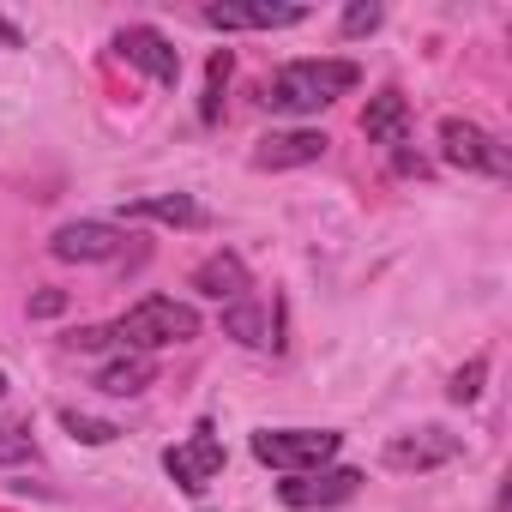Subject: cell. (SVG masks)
Wrapping results in <instances>:
<instances>
[{
	"label": "cell",
	"mask_w": 512,
	"mask_h": 512,
	"mask_svg": "<svg viewBox=\"0 0 512 512\" xmlns=\"http://www.w3.org/2000/svg\"><path fill=\"white\" fill-rule=\"evenodd\" d=\"M356 85H362V67H356V61H290V67L272 79L266 103L284 109V115H314V109H326L332 97H344V91H356Z\"/></svg>",
	"instance_id": "cell-1"
},
{
	"label": "cell",
	"mask_w": 512,
	"mask_h": 512,
	"mask_svg": "<svg viewBox=\"0 0 512 512\" xmlns=\"http://www.w3.org/2000/svg\"><path fill=\"white\" fill-rule=\"evenodd\" d=\"M199 338V314L175 296H145L115 320V344H133L139 356L169 350V344H193Z\"/></svg>",
	"instance_id": "cell-2"
},
{
	"label": "cell",
	"mask_w": 512,
	"mask_h": 512,
	"mask_svg": "<svg viewBox=\"0 0 512 512\" xmlns=\"http://www.w3.org/2000/svg\"><path fill=\"white\" fill-rule=\"evenodd\" d=\"M338 446H344V434H332V428H260L253 434V458L272 470H290V476L326 470L338 458Z\"/></svg>",
	"instance_id": "cell-3"
},
{
	"label": "cell",
	"mask_w": 512,
	"mask_h": 512,
	"mask_svg": "<svg viewBox=\"0 0 512 512\" xmlns=\"http://www.w3.org/2000/svg\"><path fill=\"white\" fill-rule=\"evenodd\" d=\"M440 157L464 175H506V151L494 145V133H482L476 121H458V115L440 121Z\"/></svg>",
	"instance_id": "cell-4"
},
{
	"label": "cell",
	"mask_w": 512,
	"mask_h": 512,
	"mask_svg": "<svg viewBox=\"0 0 512 512\" xmlns=\"http://www.w3.org/2000/svg\"><path fill=\"white\" fill-rule=\"evenodd\" d=\"M464 452V440L458 434H446V428H410V434H392L386 440V470H404V476H422V470H440V464H452Z\"/></svg>",
	"instance_id": "cell-5"
},
{
	"label": "cell",
	"mask_w": 512,
	"mask_h": 512,
	"mask_svg": "<svg viewBox=\"0 0 512 512\" xmlns=\"http://www.w3.org/2000/svg\"><path fill=\"white\" fill-rule=\"evenodd\" d=\"M356 488H362V470L332 464V470H302V476L278 482V500L296 506V512H320V506H344V500H356Z\"/></svg>",
	"instance_id": "cell-6"
},
{
	"label": "cell",
	"mask_w": 512,
	"mask_h": 512,
	"mask_svg": "<svg viewBox=\"0 0 512 512\" xmlns=\"http://www.w3.org/2000/svg\"><path fill=\"white\" fill-rule=\"evenodd\" d=\"M49 253L67 266H103V260H121L127 253V235L115 223H61L49 235Z\"/></svg>",
	"instance_id": "cell-7"
},
{
	"label": "cell",
	"mask_w": 512,
	"mask_h": 512,
	"mask_svg": "<svg viewBox=\"0 0 512 512\" xmlns=\"http://www.w3.org/2000/svg\"><path fill=\"white\" fill-rule=\"evenodd\" d=\"M115 55L133 61L139 73H151L157 85H175V79H181V55H175V43H169L163 31H151V25H127V31H115Z\"/></svg>",
	"instance_id": "cell-8"
},
{
	"label": "cell",
	"mask_w": 512,
	"mask_h": 512,
	"mask_svg": "<svg viewBox=\"0 0 512 512\" xmlns=\"http://www.w3.org/2000/svg\"><path fill=\"white\" fill-rule=\"evenodd\" d=\"M163 470H169V476H175L187 494H199V488H205V482L223 470V440L199 428L193 440H181V446H169V452H163Z\"/></svg>",
	"instance_id": "cell-9"
},
{
	"label": "cell",
	"mask_w": 512,
	"mask_h": 512,
	"mask_svg": "<svg viewBox=\"0 0 512 512\" xmlns=\"http://www.w3.org/2000/svg\"><path fill=\"white\" fill-rule=\"evenodd\" d=\"M211 31H278V25H302L308 19V7H229V0H217V7H205L199 13Z\"/></svg>",
	"instance_id": "cell-10"
},
{
	"label": "cell",
	"mask_w": 512,
	"mask_h": 512,
	"mask_svg": "<svg viewBox=\"0 0 512 512\" xmlns=\"http://www.w3.org/2000/svg\"><path fill=\"white\" fill-rule=\"evenodd\" d=\"M326 157V133H308V127H290V133H266L253 163L260 169H302V163H320Z\"/></svg>",
	"instance_id": "cell-11"
},
{
	"label": "cell",
	"mask_w": 512,
	"mask_h": 512,
	"mask_svg": "<svg viewBox=\"0 0 512 512\" xmlns=\"http://www.w3.org/2000/svg\"><path fill=\"white\" fill-rule=\"evenodd\" d=\"M187 284L199 296H211V302H247V266H241V253H211V260L193 266Z\"/></svg>",
	"instance_id": "cell-12"
},
{
	"label": "cell",
	"mask_w": 512,
	"mask_h": 512,
	"mask_svg": "<svg viewBox=\"0 0 512 512\" xmlns=\"http://www.w3.org/2000/svg\"><path fill=\"white\" fill-rule=\"evenodd\" d=\"M362 133H368L374 145H404V133H410V109H404V97H398V91L368 97V109H362Z\"/></svg>",
	"instance_id": "cell-13"
},
{
	"label": "cell",
	"mask_w": 512,
	"mask_h": 512,
	"mask_svg": "<svg viewBox=\"0 0 512 512\" xmlns=\"http://www.w3.org/2000/svg\"><path fill=\"white\" fill-rule=\"evenodd\" d=\"M127 217H133V223H175V229H193L205 211H199L187 193H145V199L127 205Z\"/></svg>",
	"instance_id": "cell-14"
},
{
	"label": "cell",
	"mask_w": 512,
	"mask_h": 512,
	"mask_svg": "<svg viewBox=\"0 0 512 512\" xmlns=\"http://www.w3.org/2000/svg\"><path fill=\"white\" fill-rule=\"evenodd\" d=\"M151 380H157V362H151V356H139V350H133V356H121V362H109V368L97 374V386H103L109 398H139Z\"/></svg>",
	"instance_id": "cell-15"
},
{
	"label": "cell",
	"mask_w": 512,
	"mask_h": 512,
	"mask_svg": "<svg viewBox=\"0 0 512 512\" xmlns=\"http://www.w3.org/2000/svg\"><path fill=\"white\" fill-rule=\"evenodd\" d=\"M223 332H229V338H241L247 350H266V344H272V326H266V314L253 308V302H229Z\"/></svg>",
	"instance_id": "cell-16"
},
{
	"label": "cell",
	"mask_w": 512,
	"mask_h": 512,
	"mask_svg": "<svg viewBox=\"0 0 512 512\" xmlns=\"http://www.w3.org/2000/svg\"><path fill=\"white\" fill-rule=\"evenodd\" d=\"M61 428L73 434V440H85V446H109L121 428L115 422H103V416H85V410H61Z\"/></svg>",
	"instance_id": "cell-17"
},
{
	"label": "cell",
	"mask_w": 512,
	"mask_h": 512,
	"mask_svg": "<svg viewBox=\"0 0 512 512\" xmlns=\"http://www.w3.org/2000/svg\"><path fill=\"white\" fill-rule=\"evenodd\" d=\"M223 85H229V49H217L211 67H205V103H199V121H217V109H223Z\"/></svg>",
	"instance_id": "cell-18"
},
{
	"label": "cell",
	"mask_w": 512,
	"mask_h": 512,
	"mask_svg": "<svg viewBox=\"0 0 512 512\" xmlns=\"http://www.w3.org/2000/svg\"><path fill=\"white\" fill-rule=\"evenodd\" d=\"M482 380H488V362H482V356H476V362H464V368L452 374V386H446V392H452V404H470V398L482 392Z\"/></svg>",
	"instance_id": "cell-19"
},
{
	"label": "cell",
	"mask_w": 512,
	"mask_h": 512,
	"mask_svg": "<svg viewBox=\"0 0 512 512\" xmlns=\"http://www.w3.org/2000/svg\"><path fill=\"white\" fill-rule=\"evenodd\" d=\"M380 31V7L374 0H350L344 7V37H374Z\"/></svg>",
	"instance_id": "cell-20"
},
{
	"label": "cell",
	"mask_w": 512,
	"mask_h": 512,
	"mask_svg": "<svg viewBox=\"0 0 512 512\" xmlns=\"http://www.w3.org/2000/svg\"><path fill=\"white\" fill-rule=\"evenodd\" d=\"M31 458V434L25 428H0V464H25Z\"/></svg>",
	"instance_id": "cell-21"
},
{
	"label": "cell",
	"mask_w": 512,
	"mask_h": 512,
	"mask_svg": "<svg viewBox=\"0 0 512 512\" xmlns=\"http://www.w3.org/2000/svg\"><path fill=\"white\" fill-rule=\"evenodd\" d=\"M67 344H73V350H103V344H115V326H79Z\"/></svg>",
	"instance_id": "cell-22"
},
{
	"label": "cell",
	"mask_w": 512,
	"mask_h": 512,
	"mask_svg": "<svg viewBox=\"0 0 512 512\" xmlns=\"http://www.w3.org/2000/svg\"><path fill=\"white\" fill-rule=\"evenodd\" d=\"M61 308H67V296H61V290H43V296L31 302V314H43V320H49V314H61Z\"/></svg>",
	"instance_id": "cell-23"
},
{
	"label": "cell",
	"mask_w": 512,
	"mask_h": 512,
	"mask_svg": "<svg viewBox=\"0 0 512 512\" xmlns=\"http://www.w3.org/2000/svg\"><path fill=\"white\" fill-rule=\"evenodd\" d=\"M19 43H25V37H19V31H13L7 19H0V49H19Z\"/></svg>",
	"instance_id": "cell-24"
},
{
	"label": "cell",
	"mask_w": 512,
	"mask_h": 512,
	"mask_svg": "<svg viewBox=\"0 0 512 512\" xmlns=\"http://www.w3.org/2000/svg\"><path fill=\"white\" fill-rule=\"evenodd\" d=\"M0 398H7V374H0Z\"/></svg>",
	"instance_id": "cell-25"
}]
</instances>
